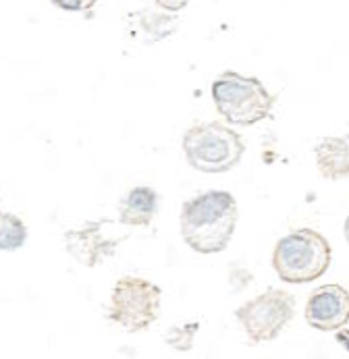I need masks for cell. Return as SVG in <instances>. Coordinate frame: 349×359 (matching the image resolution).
<instances>
[{
  "label": "cell",
  "instance_id": "ba28073f",
  "mask_svg": "<svg viewBox=\"0 0 349 359\" xmlns=\"http://www.w3.org/2000/svg\"><path fill=\"white\" fill-rule=\"evenodd\" d=\"M349 293L341 285L318 287L305 304V322L322 332L339 330L348 324Z\"/></svg>",
  "mask_w": 349,
  "mask_h": 359
},
{
  "label": "cell",
  "instance_id": "30bf717a",
  "mask_svg": "<svg viewBox=\"0 0 349 359\" xmlns=\"http://www.w3.org/2000/svg\"><path fill=\"white\" fill-rule=\"evenodd\" d=\"M316 166L324 179L339 181L349 175L348 137H324L316 146Z\"/></svg>",
  "mask_w": 349,
  "mask_h": 359
},
{
  "label": "cell",
  "instance_id": "9c48e42d",
  "mask_svg": "<svg viewBox=\"0 0 349 359\" xmlns=\"http://www.w3.org/2000/svg\"><path fill=\"white\" fill-rule=\"evenodd\" d=\"M160 205V198L152 187H133L119 202V222L127 226H150Z\"/></svg>",
  "mask_w": 349,
  "mask_h": 359
},
{
  "label": "cell",
  "instance_id": "5bb4252c",
  "mask_svg": "<svg viewBox=\"0 0 349 359\" xmlns=\"http://www.w3.org/2000/svg\"><path fill=\"white\" fill-rule=\"evenodd\" d=\"M50 2L67 13H90L98 0H50Z\"/></svg>",
  "mask_w": 349,
  "mask_h": 359
},
{
  "label": "cell",
  "instance_id": "7c38bea8",
  "mask_svg": "<svg viewBox=\"0 0 349 359\" xmlns=\"http://www.w3.org/2000/svg\"><path fill=\"white\" fill-rule=\"evenodd\" d=\"M29 237V229L27 224L11 214L0 210V252H17L27 243Z\"/></svg>",
  "mask_w": 349,
  "mask_h": 359
},
{
  "label": "cell",
  "instance_id": "277c9868",
  "mask_svg": "<svg viewBox=\"0 0 349 359\" xmlns=\"http://www.w3.org/2000/svg\"><path fill=\"white\" fill-rule=\"evenodd\" d=\"M183 152L192 168L204 175L233 170L246 154V144L237 131L223 123H199L183 135Z\"/></svg>",
  "mask_w": 349,
  "mask_h": 359
},
{
  "label": "cell",
  "instance_id": "6da1fadb",
  "mask_svg": "<svg viewBox=\"0 0 349 359\" xmlns=\"http://www.w3.org/2000/svg\"><path fill=\"white\" fill-rule=\"evenodd\" d=\"M239 218L237 200L229 191H204L181 205V237L194 252L210 256L229 248Z\"/></svg>",
  "mask_w": 349,
  "mask_h": 359
},
{
  "label": "cell",
  "instance_id": "8fae6325",
  "mask_svg": "<svg viewBox=\"0 0 349 359\" xmlns=\"http://www.w3.org/2000/svg\"><path fill=\"white\" fill-rule=\"evenodd\" d=\"M129 19H131V25L140 27V34L144 36V40L148 44L169 38L177 29V19H173L171 15H164V13L142 11V13H133Z\"/></svg>",
  "mask_w": 349,
  "mask_h": 359
},
{
  "label": "cell",
  "instance_id": "4fadbf2b",
  "mask_svg": "<svg viewBox=\"0 0 349 359\" xmlns=\"http://www.w3.org/2000/svg\"><path fill=\"white\" fill-rule=\"evenodd\" d=\"M199 324L198 322H187V324H181L177 328H173L169 334H166V345L177 349V351H190L194 347V339H196V332H198Z\"/></svg>",
  "mask_w": 349,
  "mask_h": 359
},
{
  "label": "cell",
  "instance_id": "7a4b0ae2",
  "mask_svg": "<svg viewBox=\"0 0 349 359\" xmlns=\"http://www.w3.org/2000/svg\"><path fill=\"white\" fill-rule=\"evenodd\" d=\"M333 248L314 229H298L281 237L272 252V268L283 283L303 285L318 280L331 266Z\"/></svg>",
  "mask_w": 349,
  "mask_h": 359
},
{
  "label": "cell",
  "instance_id": "9a60e30c",
  "mask_svg": "<svg viewBox=\"0 0 349 359\" xmlns=\"http://www.w3.org/2000/svg\"><path fill=\"white\" fill-rule=\"evenodd\" d=\"M156 4L166 13H179L190 4V0H156Z\"/></svg>",
  "mask_w": 349,
  "mask_h": 359
},
{
  "label": "cell",
  "instance_id": "8992f818",
  "mask_svg": "<svg viewBox=\"0 0 349 359\" xmlns=\"http://www.w3.org/2000/svg\"><path fill=\"white\" fill-rule=\"evenodd\" d=\"M235 318L253 345L275 341L296 318V297L283 289H266L237 308Z\"/></svg>",
  "mask_w": 349,
  "mask_h": 359
},
{
  "label": "cell",
  "instance_id": "5b68a950",
  "mask_svg": "<svg viewBox=\"0 0 349 359\" xmlns=\"http://www.w3.org/2000/svg\"><path fill=\"white\" fill-rule=\"evenodd\" d=\"M162 289L142 276H123L114 283L108 304V318L125 332L148 330L160 316Z\"/></svg>",
  "mask_w": 349,
  "mask_h": 359
},
{
  "label": "cell",
  "instance_id": "52a82bcc",
  "mask_svg": "<svg viewBox=\"0 0 349 359\" xmlns=\"http://www.w3.org/2000/svg\"><path fill=\"white\" fill-rule=\"evenodd\" d=\"M108 224H110L108 220H96V222H86L79 229L67 231L62 237L67 254L86 268H94L104 257L112 256L127 237L104 235V229Z\"/></svg>",
  "mask_w": 349,
  "mask_h": 359
},
{
  "label": "cell",
  "instance_id": "3957f363",
  "mask_svg": "<svg viewBox=\"0 0 349 359\" xmlns=\"http://www.w3.org/2000/svg\"><path fill=\"white\" fill-rule=\"evenodd\" d=\"M212 100L227 123L242 127H251L268 118L275 108V96L258 77H246L235 71H225L214 79Z\"/></svg>",
  "mask_w": 349,
  "mask_h": 359
}]
</instances>
